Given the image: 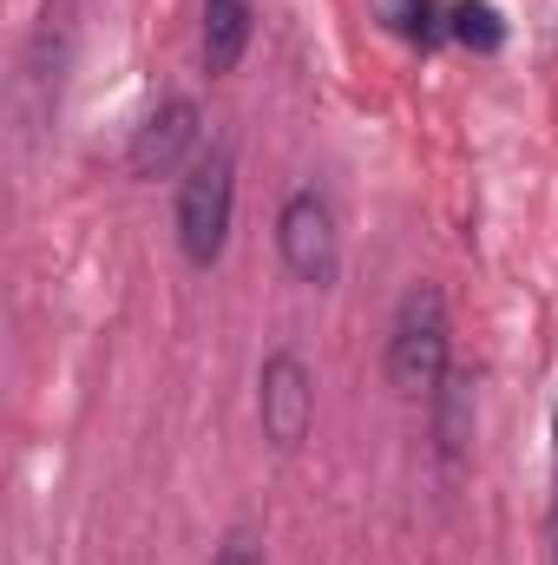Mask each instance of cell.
Masks as SVG:
<instances>
[{
    "instance_id": "6da1fadb",
    "label": "cell",
    "mask_w": 558,
    "mask_h": 565,
    "mask_svg": "<svg viewBox=\"0 0 558 565\" xmlns=\"http://www.w3.org/2000/svg\"><path fill=\"white\" fill-rule=\"evenodd\" d=\"M382 375L401 402H427L447 375H453V309L440 296V282H408L395 316H388V342H382Z\"/></svg>"
},
{
    "instance_id": "7a4b0ae2",
    "label": "cell",
    "mask_w": 558,
    "mask_h": 565,
    "mask_svg": "<svg viewBox=\"0 0 558 565\" xmlns=\"http://www.w3.org/2000/svg\"><path fill=\"white\" fill-rule=\"evenodd\" d=\"M230 224H237V151L230 145H204L197 164L178 178V204H171V231L191 270H217L230 250Z\"/></svg>"
},
{
    "instance_id": "3957f363",
    "label": "cell",
    "mask_w": 558,
    "mask_h": 565,
    "mask_svg": "<svg viewBox=\"0 0 558 565\" xmlns=\"http://www.w3.org/2000/svg\"><path fill=\"white\" fill-rule=\"evenodd\" d=\"M277 257L302 289H335V277H342V224H335L329 191L296 184L277 204Z\"/></svg>"
},
{
    "instance_id": "277c9868",
    "label": "cell",
    "mask_w": 558,
    "mask_h": 565,
    "mask_svg": "<svg viewBox=\"0 0 558 565\" xmlns=\"http://www.w3.org/2000/svg\"><path fill=\"white\" fill-rule=\"evenodd\" d=\"M204 151V113L191 93H164L139 119V132L126 145V171L132 178H184Z\"/></svg>"
},
{
    "instance_id": "5b68a950",
    "label": "cell",
    "mask_w": 558,
    "mask_h": 565,
    "mask_svg": "<svg viewBox=\"0 0 558 565\" xmlns=\"http://www.w3.org/2000/svg\"><path fill=\"white\" fill-rule=\"evenodd\" d=\"M257 427L277 454H296L315 427V369L296 349H270L257 369Z\"/></svg>"
},
{
    "instance_id": "8992f818",
    "label": "cell",
    "mask_w": 558,
    "mask_h": 565,
    "mask_svg": "<svg viewBox=\"0 0 558 565\" xmlns=\"http://www.w3.org/2000/svg\"><path fill=\"white\" fill-rule=\"evenodd\" d=\"M250 40H257V7L250 0H204L197 7V60H204L211 79L237 73Z\"/></svg>"
},
{
    "instance_id": "52a82bcc",
    "label": "cell",
    "mask_w": 558,
    "mask_h": 565,
    "mask_svg": "<svg viewBox=\"0 0 558 565\" xmlns=\"http://www.w3.org/2000/svg\"><path fill=\"white\" fill-rule=\"evenodd\" d=\"M427 422H433V454L440 467H460L473 447V422H480V395H473V369L453 362V375L427 395Z\"/></svg>"
},
{
    "instance_id": "ba28073f",
    "label": "cell",
    "mask_w": 558,
    "mask_h": 565,
    "mask_svg": "<svg viewBox=\"0 0 558 565\" xmlns=\"http://www.w3.org/2000/svg\"><path fill=\"white\" fill-rule=\"evenodd\" d=\"M368 20L401 46H440L447 40V0H368Z\"/></svg>"
},
{
    "instance_id": "9c48e42d",
    "label": "cell",
    "mask_w": 558,
    "mask_h": 565,
    "mask_svg": "<svg viewBox=\"0 0 558 565\" xmlns=\"http://www.w3.org/2000/svg\"><path fill=\"white\" fill-rule=\"evenodd\" d=\"M447 40L466 53H500L513 40V26L493 0H447Z\"/></svg>"
},
{
    "instance_id": "30bf717a",
    "label": "cell",
    "mask_w": 558,
    "mask_h": 565,
    "mask_svg": "<svg viewBox=\"0 0 558 565\" xmlns=\"http://www.w3.org/2000/svg\"><path fill=\"white\" fill-rule=\"evenodd\" d=\"M211 565H270V553H264V540L250 533V526H230L224 533V546H217V559Z\"/></svg>"
},
{
    "instance_id": "8fae6325",
    "label": "cell",
    "mask_w": 558,
    "mask_h": 565,
    "mask_svg": "<svg viewBox=\"0 0 558 565\" xmlns=\"http://www.w3.org/2000/svg\"><path fill=\"white\" fill-rule=\"evenodd\" d=\"M546 559L558 565V408H552V500H546Z\"/></svg>"
}]
</instances>
